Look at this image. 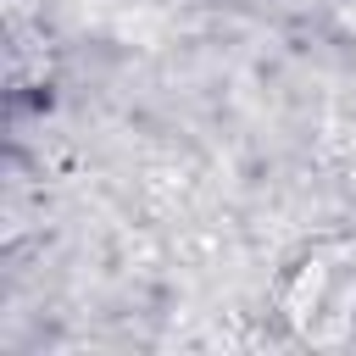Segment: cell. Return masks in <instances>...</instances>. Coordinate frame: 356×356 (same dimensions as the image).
Listing matches in <instances>:
<instances>
[{
  "label": "cell",
  "instance_id": "6da1fadb",
  "mask_svg": "<svg viewBox=\"0 0 356 356\" xmlns=\"http://www.w3.org/2000/svg\"><path fill=\"white\" fill-rule=\"evenodd\" d=\"M278 312L306 345H345L356 334V239H328L306 250L284 284Z\"/></svg>",
  "mask_w": 356,
  "mask_h": 356
}]
</instances>
